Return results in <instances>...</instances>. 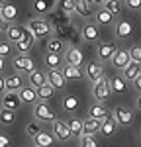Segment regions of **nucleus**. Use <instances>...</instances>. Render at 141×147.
Returning <instances> with one entry per match:
<instances>
[{
    "label": "nucleus",
    "mask_w": 141,
    "mask_h": 147,
    "mask_svg": "<svg viewBox=\"0 0 141 147\" xmlns=\"http://www.w3.org/2000/svg\"><path fill=\"white\" fill-rule=\"evenodd\" d=\"M23 28L28 30V34L32 35L34 41L41 39V37H51V35H53V24L49 22V20H45V18H41V16L30 18Z\"/></svg>",
    "instance_id": "nucleus-1"
},
{
    "label": "nucleus",
    "mask_w": 141,
    "mask_h": 147,
    "mask_svg": "<svg viewBox=\"0 0 141 147\" xmlns=\"http://www.w3.org/2000/svg\"><path fill=\"white\" fill-rule=\"evenodd\" d=\"M34 118H35V122H39V124H53L57 120V114H55V110L47 102H35Z\"/></svg>",
    "instance_id": "nucleus-2"
},
{
    "label": "nucleus",
    "mask_w": 141,
    "mask_h": 147,
    "mask_svg": "<svg viewBox=\"0 0 141 147\" xmlns=\"http://www.w3.org/2000/svg\"><path fill=\"white\" fill-rule=\"evenodd\" d=\"M65 63H67V65H73V67H82L84 55H82L81 47L67 45V49H65Z\"/></svg>",
    "instance_id": "nucleus-3"
},
{
    "label": "nucleus",
    "mask_w": 141,
    "mask_h": 147,
    "mask_svg": "<svg viewBox=\"0 0 141 147\" xmlns=\"http://www.w3.org/2000/svg\"><path fill=\"white\" fill-rule=\"evenodd\" d=\"M22 106V102H20V96H18V92H2V100H0V108L2 110H10V112H16L18 108Z\"/></svg>",
    "instance_id": "nucleus-4"
},
{
    "label": "nucleus",
    "mask_w": 141,
    "mask_h": 147,
    "mask_svg": "<svg viewBox=\"0 0 141 147\" xmlns=\"http://www.w3.org/2000/svg\"><path fill=\"white\" fill-rule=\"evenodd\" d=\"M112 116H114V120L117 122V125H129L133 122V118H135L133 110H129L126 106H116L112 110Z\"/></svg>",
    "instance_id": "nucleus-5"
},
{
    "label": "nucleus",
    "mask_w": 141,
    "mask_h": 147,
    "mask_svg": "<svg viewBox=\"0 0 141 147\" xmlns=\"http://www.w3.org/2000/svg\"><path fill=\"white\" fill-rule=\"evenodd\" d=\"M84 75H86V79L90 80V82H98V80L104 79V67H102V63H96V61H90V63H86V67H84Z\"/></svg>",
    "instance_id": "nucleus-6"
},
{
    "label": "nucleus",
    "mask_w": 141,
    "mask_h": 147,
    "mask_svg": "<svg viewBox=\"0 0 141 147\" xmlns=\"http://www.w3.org/2000/svg\"><path fill=\"white\" fill-rule=\"evenodd\" d=\"M12 65H14V69H18L20 73H26V75L35 71V63L30 55H16L12 59Z\"/></svg>",
    "instance_id": "nucleus-7"
},
{
    "label": "nucleus",
    "mask_w": 141,
    "mask_h": 147,
    "mask_svg": "<svg viewBox=\"0 0 141 147\" xmlns=\"http://www.w3.org/2000/svg\"><path fill=\"white\" fill-rule=\"evenodd\" d=\"M45 82L53 90H61V88H65V84H67V80L63 79V75H61L59 69H49V71H47L45 73Z\"/></svg>",
    "instance_id": "nucleus-8"
},
{
    "label": "nucleus",
    "mask_w": 141,
    "mask_h": 147,
    "mask_svg": "<svg viewBox=\"0 0 141 147\" xmlns=\"http://www.w3.org/2000/svg\"><path fill=\"white\" fill-rule=\"evenodd\" d=\"M110 86H108V82H106V79L98 80V82H94L92 84V96L96 102H102L104 104L106 100H110Z\"/></svg>",
    "instance_id": "nucleus-9"
},
{
    "label": "nucleus",
    "mask_w": 141,
    "mask_h": 147,
    "mask_svg": "<svg viewBox=\"0 0 141 147\" xmlns=\"http://www.w3.org/2000/svg\"><path fill=\"white\" fill-rule=\"evenodd\" d=\"M53 137H55L57 141H63V143L69 141L70 137H73L67 122H63V120H55V122H53Z\"/></svg>",
    "instance_id": "nucleus-10"
},
{
    "label": "nucleus",
    "mask_w": 141,
    "mask_h": 147,
    "mask_svg": "<svg viewBox=\"0 0 141 147\" xmlns=\"http://www.w3.org/2000/svg\"><path fill=\"white\" fill-rule=\"evenodd\" d=\"M117 51V47L114 43H108V41H98V47H96V53H98V59H100V63H106V61H110L114 53Z\"/></svg>",
    "instance_id": "nucleus-11"
},
{
    "label": "nucleus",
    "mask_w": 141,
    "mask_h": 147,
    "mask_svg": "<svg viewBox=\"0 0 141 147\" xmlns=\"http://www.w3.org/2000/svg\"><path fill=\"white\" fill-rule=\"evenodd\" d=\"M75 14L79 18H92L94 16V4L88 0H75Z\"/></svg>",
    "instance_id": "nucleus-12"
},
{
    "label": "nucleus",
    "mask_w": 141,
    "mask_h": 147,
    "mask_svg": "<svg viewBox=\"0 0 141 147\" xmlns=\"http://www.w3.org/2000/svg\"><path fill=\"white\" fill-rule=\"evenodd\" d=\"M117 129H120V125H117V122L114 120V116L110 114V116H106L104 120H102V124H100V134L106 137H112V136H116L117 134Z\"/></svg>",
    "instance_id": "nucleus-13"
},
{
    "label": "nucleus",
    "mask_w": 141,
    "mask_h": 147,
    "mask_svg": "<svg viewBox=\"0 0 141 147\" xmlns=\"http://www.w3.org/2000/svg\"><path fill=\"white\" fill-rule=\"evenodd\" d=\"M139 73H141V65L135 63V61H129L128 65L122 69V79L126 80V82H133V79H135Z\"/></svg>",
    "instance_id": "nucleus-14"
},
{
    "label": "nucleus",
    "mask_w": 141,
    "mask_h": 147,
    "mask_svg": "<svg viewBox=\"0 0 141 147\" xmlns=\"http://www.w3.org/2000/svg\"><path fill=\"white\" fill-rule=\"evenodd\" d=\"M131 32H133V26H131V22H128V20H120V22H116V26H114V35H116L117 39L129 37Z\"/></svg>",
    "instance_id": "nucleus-15"
},
{
    "label": "nucleus",
    "mask_w": 141,
    "mask_h": 147,
    "mask_svg": "<svg viewBox=\"0 0 141 147\" xmlns=\"http://www.w3.org/2000/svg\"><path fill=\"white\" fill-rule=\"evenodd\" d=\"M129 61H131V59H129V53H128V49H117L116 53H114V57L110 59V63H112V67H114V69H120V71H122V69L126 67V65H128Z\"/></svg>",
    "instance_id": "nucleus-16"
},
{
    "label": "nucleus",
    "mask_w": 141,
    "mask_h": 147,
    "mask_svg": "<svg viewBox=\"0 0 141 147\" xmlns=\"http://www.w3.org/2000/svg\"><path fill=\"white\" fill-rule=\"evenodd\" d=\"M4 34H6V37H8V39H6V41H10L12 45H14V43H18V41H20V39H22L23 35H26V28H20V26H8V28H6V32H4Z\"/></svg>",
    "instance_id": "nucleus-17"
},
{
    "label": "nucleus",
    "mask_w": 141,
    "mask_h": 147,
    "mask_svg": "<svg viewBox=\"0 0 141 147\" xmlns=\"http://www.w3.org/2000/svg\"><path fill=\"white\" fill-rule=\"evenodd\" d=\"M106 82L110 86V92H116V94H122V92H126V88H128V82L122 79V75L110 77V79H106Z\"/></svg>",
    "instance_id": "nucleus-18"
},
{
    "label": "nucleus",
    "mask_w": 141,
    "mask_h": 147,
    "mask_svg": "<svg viewBox=\"0 0 141 147\" xmlns=\"http://www.w3.org/2000/svg\"><path fill=\"white\" fill-rule=\"evenodd\" d=\"M18 96H20V102H22V104H30V106H34L35 102H37L35 88H32V86H22V88L18 90Z\"/></svg>",
    "instance_id": "nucleus-19"
},
{
    "label": "nucleus",
    "mask_w": 141,
    "mask_h": 147,
    "mask_svg": "<svg viewBox=\"0 0 141 147\" xmlns=\"http://www.w3.org/2000/svg\"><path fill=\"white\" fill-rule=\"evenodd\" d=\"M81 35L84 41H98V28H96V24H82L81 28Z\"/></svg>",
    "instance_id": "nucleus-20"
},
{
    "label": "nucleus",
    "mask_w": 141,
    "mask_h": 147,
    "mask_svg": "<svg viewBox=\"0 0 141 147\" xmlns=\"http://www.w3.org/2000/svg\"><path fill=\"white\" fill-rule=\"evenodd\" d=\"M106 116H110L108 108H106L102 102H94L88 106V118H96V120H104Z\"/></svg>",
    "instance_id": "nucleus-21"
},
{
    "label": "nucleus",
    "mask_w": 141,
    "mask_h": 147,
    "mask_svg": "<svg viewBox=\"0 0 141 147\" xmlns=\"http://www.w3.org/2000/svg\"><path fill=\"white\" fill-rule=\"evenodd\" d=\"M57 139L53 137V134H49V131H39L37 136L34 137V147H53Z\"/></svg>",
    "instance_id": "nucleus-22"
},
{
    "label": "nucleus",
    "mask_w": 141,
    "mask_h": 147,
    "mask_svg": "<svg viewBox=\"0 0 141 147\" xmlns=\"http://www.w3.org/2000/svg\"><path fill=\"white\" fill-rule=\"evenodd\" d=\"M102 120H96V118H86L82 120V136H96V131L100 129Z\"/></svg>",
    "instance_id": "nucleus-23"
},
{
    "label": "nucleus",
    "mask_w": 141,
    "mask_h": 147,
    "mask_svg": "<svg viewBox=\"0 0 141 147\" xmlns=\"http://www.w3.org/2000/svg\"><path fill=\"white\" fill-rule=\"evenodd\" d=\"M61 75H63L65 80H77V79L82 77V71H81V67H73V65H67L65 63L61 67Z\"/></svg>",
    "instance_id": "nucleus-24"
},
{
    "label": "nucleus",
    "mask_w": 141,
    "mask_h": 147,
    "mask_svg": "<svg viewBox=\"0 0 141 147\" xmlns=\"http://www.w3.org/2000/svg\"><path fill=\"white\" fill-rule=\"evenodd\" d=\"M14 45H16V51H18L20 55H28V53H30V49L34 45V39H32V35L28 34V30H26V35H23L18 43H14Z\"/></svg>",
    "instance_id": "nucleus-25"
},
{
    "label": "nucleus",
    "mask_w": 141,
    "mask_h": 147,
    "mask_svg": "<svg viewBox=\"0 0 141 147\" xmlns=\"http://www.w3.org/2000/svg\"><path fill=\"white\" fill-rule=\"evenodd\" d=\"M65 41L61 39V37H51L49 41H47V53H57V55H63L65 53Z\"/></svg>",
    "instance_id": "nucleus-26"
},
{
    "label": "nucleus",
    "mask_w": 141,
    "mask_h": 147,
    "mask_svg": "<svg viewBox=\"0 0 141 147\" xmlns=\"http://www.w3.org/2000/svg\"><path fill=\"white\" fill-rule=\"evenodd\" d=\"M67 125H69L73 137H82V120L79 118V116H69Z\"/></svg>",
    "instance_id": "nucleus-27"
},
{
    "label": "nucleus",
    "mask_w": 141,
    "mask_h": 147,
    "mask_svg": "<svg viewBox=\"0 0 141 147\" xmlns=\"http://www.w3.org/2000/svg\"><path fill=\"white\" fill-rule=\"evenodd\" d=\"M28 82H30V86H32V88H37V86L45 84V73H43V71H39V69L32 71V73L28 75Z\"/></svg>",
    "instance_id": "nucleus-28"
},
{
    "label": "nucleus",
    "mask_w": 141,
    "mask_h": 147,
    "mask_svg": "<svg viewBox=\"0 0 141 147\" xmlns=\"http://www.w3.org/2000/svg\"><path fill=\"white\" fill-rule=\"evenodd\" d=\"M55 6H57L59 12H61L63 16H67V18L75 16V0H57Z\"/></svg>",
    "instance_id": "nucleus-29"
},
{
    "label": "nucleus",
    "mask_w": 141,
    "mask_h": 147,
    "mask_svg": "<svg viewBox=\"0 0 141 147\" xmlns=\"http://www.w3.org/2000/svg\"><path fill=\"white\" fill-rule=\"evenodd\" d=\"M102 8H106V10L116 18V16H120L124 12V4H122V0H104Z\"/></svg>",
    "instance_id": "nucleus-30"
},
{
    "label": "nucleus",
    "mask_w": 141,
    "mask_h": 147,
    "mask_svg": "<svg viewBox=\"0 0 141 147\" xmlns=\"http://www.w3.org/2000/svg\"><path fill=\"white\" fill-rule=\"evenodd\" d=\"M63 55H57V53H45V65L49 69H59L61 71V67H63Z\"/></svg>",
    "instance_id": "nucleus-31"
},
{
    "label": "nucleus",
    "mask_w": 141,
    "mask_h": 147,
    "mask_svg": "<svg viewBox=\"0 0 141 147\" xmlns=\"http://www.w3.org/2000/svg\"><path fill=\"white\" fill-rule=\"evenodd\" d=\"M94 16H96V22L100 24V26H110V24L114 22V16L106 10V8H102V6L96 10V14H94Z\"/></svg>",
    "instance_id": "nucleus-32"
},
{
    "label": "nucleus",
    "mask_w": 141,
    "mask_h": 147,
    "mask_svg": "<svg viewBox=\"0 0 141 147\" xmlns=\"http://www.w3.org/2000/svg\"><path fill=\"white\" fill-rule=\"evenodd\" d=\"M23 86V80L20 75H12V77H6V90L10 92H18Z\"/></svg>",
    "instance_id": "nucleus-33"
},
{
    "label": "nucleus",
    "mask_w": 141,
    "mask_h": 147,
    "mask_svg": "<svg viewBox=\"0 0 141 147\" xmlns=\"http://www.w3.org/2000/svg\"><path fill=\"white\" fill-rule=\"evenodd\" d=\"M0 16L10 24V22H14V20L18 18V8H16V6H12V4H4V6H2V10H0Z\"/></svg>",
    "instance_id": "nucleus-34"
},
{
    "label": "nucleus",
    "mask_w": 141,
    "mask_h": 147,
    "mask_svg": "<svg viewBox=\"0 0 141 147\" xmlns=\"http://www.w3.org/2000/svg\"><path fill=\"white\" fill-rule=\"evenodd\" d=\"M53 88H51V86H49V84H41V86H37V88H35V94H37V102H45V100H49V98H51V96H53Z\"/></svg>",
    "instance_id": "nucleus-35"
},
{
    "label": "nucleus",
    "mask_w": 141,
    "mask_h": 147,
    "mask_svg": "<svg viewBox=\"0 0 141 147\" xmlns=\"http://www.w3.org/2000/svg\"><path fill=\"white\" fill-rule=\"evenodd\" d=\"M53 4H55V0H34V10L37 14H49Z\"/></svg>",
    "instance_id": "nucleus-36"
},
{
    "label": "nucleus",
    "mask_w": 141,
    "mask_h": 147,
    "mask_svg": "<svg viewBox=\"0 0 141 147\" xmlns=\"http://www.w3.org/2000/svg\"><path fill=\"white\" fill-rule=\"evenodd\" d=\"M14 122H16V112L2 110V108H0V124L2 125H12Z\"/></svg>",
    "instance_id": "nucleus-37"
},
{
    "label": "nucleus",
    "mask_w": 141,
    "mask_h": 147,
    "mask_svg": "<svg viewBox=\"0 0 141 147\" xmlns=\"http://www.w3.org/2000/svg\"><path fill=\"white\" fill-rule=\"evenodd\" d=\"M41 131V125H39V122H30V124L26 125V134H28V137L30 139H34L37 134Z\"/></svg>",
    "instance_id": "nucleus-38"
},
{
    "label": "nucleus",
    "mask_w": 141,
    "mask_h": 147,
    "mask_svg": "<svg viewBox=\"0 0 141 147\" xmlns=\"http://www.w3.org/2000/svg\"><path fill=\"white\" fill-rule=\"evenodd\" d=\"M79 147H98V141L94 136H82L79 137Z\"/></svg>",
    "instance_id": "nucleus-39"
},
{
    "label": "nucleus",
    "mask_w": 141,
    "mask_h": 147,
    "mask_svg": "<svg viewBox=\"0 0 141 147\" xmlns=\"http://www.w3.org/2000/svg\"><path fill=\"white\" fill-rule=\"evenodd\" d=\"M12 53H16V51H14V47H12L10 41H0V57L6 59V57H10Z\"/></svg>",
    "instance_id": "nucleus-40"
},
{
    "label": "nucleus",
    "mask_w": 141,
    "mask_h": 147,
    "mask_svg": "<svg viewBox=\"0 0 141 147\" xmlns=\"http://www.w3.org/2000/svg\"><path fill=\"white\" fill-rule=\"evenodd\" d=\"M128 53H129V59H131V61H135V63H139V65H141V45L129 47Z\"/></svg>",
    "instance_id": "nucleus-41"
},
{
    "label": "nucleus",
    "mask_w": 141,
    "mask_h": 147,
    "mask_svg": "<svg viewBox=\"0 0 141 147\" xmlns=\"http://www.w3.org/2000/svg\"><path fill=\"white\" fill-rule=\"evenodd\" d=\"M63 106H65L67 112H73V110L77 108V98H75V96H67L65 102H63Z\"/></svg>",
    "instance_id": "nucleus-42"
},
{
    "label": "nucleus",
    "mask_w": 141,
    "mask_h": 147,
    "mask_svg": "<svg viewBox=\"0 0 141 147\" xmlns=\"http://www.w3.org/2000/svg\"><path fill=\"white\" fill-rule=\"evenodd\" d=\"M124 4L128 6L129 10H139L141 8V0H124Z\"/></svg>",
    "instance_id": "nucleus-43"
},
{
    "label": "nucleus",
    "mask_w": 141,
    "mask_h": 147,
    "mask_svg": "<svg viewBox=\"0 0 141 147\" xmlns=\"http://www.w3.org/2000/svg\"><path fill=\"white\" fill-rule=\"evenodd\" d=\"M0 147H10V137H8V134H0Z\"/></svg>",
    "instance_id": "nucleus-44"
},
{
    "label": "nucleus",
    "mask_w": 141,
    "mask_h": 147,
    "mask_svg": "<svg viewBox=\"0 0 141 147\" xmlns=\"http://www.w3.org/2000/svg\"><path fill=\"white\" fill-rule=\"evenodd\" d=\"M133 88H135L137 92H141V73L135 77V79H133Z\"/></svg>",
    "instance_id": "nucleus-45"
},
{
    "label": "nucleus",
    "mask_w": 141,
    "mask_h": 147,
    "mask_svg": "<svg viewBox=\"0 0 141 147\" xmlns=\"http://www.w3.org/2000/svg\"><path fill=\"white\" fill-rule=\"evenodd\" d=\"M2 92H6V77L0 73V94H2Z\"/></svg>",
    "instance_id": "nucleus-46"
},
{
    "label": "nucleus",
    "mask_w": 141,
    "mask_h": 147,
    "mask_svg": "<svg viewBox=\"0 0 141 147\" xmlns=\"http://www.w3.org/2000/svg\"><path fill=\"white\" fill-rule=\"evenodd\" d=\"M8 26H10V24H8V22H6V20H4V18H2V16H0V34H4Z\"/></svg>",
    "instance_id": "nucleus-47"
},
{
    "label": "nucleus",
    "mask_w": 141,
    "mask_h": 147,
    "mask_svg": "<svg viewBox=\"0 0 141 147\" xmlns=\"http://www.w3.org/2000/svg\"><path fill=\"white\" fill-rule=\"evenodd\" d=\"M135 106H137V110H141V92H139V96H137V100H135Z\"/></svg>",
    "instance_id": "nucleus-48"
},
{
    "label": "nucleus",
    "mask_w": 141,
    "mask_h": 147,
    "mask_svg": "<svg viewBox=\"0 0 141 147\" xmlns=\"http://www.w3.org/2000/svg\"><path fill=\"white\" fill-rule=\"evenodd\" d=\"M2 71H4V59L0 57V73H2Z\"/></svg>",
    "instance_id": "nucleus-49"
},
{
    "label": "nucleus",
    "mask_w": 141,
    "mask_h": 147,
    "mask_svg": "<svg viewBox=\"0 0 141 147\" xmlns=\"http://www.w3.org/2000/svg\"><path fill=\"white\" fill-rule=\"evenodd\" d=\"M94 4H104V0H92Z\"/></svg>",
    "instance_id": "nucleus-50"
},
{
    "label": "nucleus",
    "mask_w": 141,
    "mask_h": 147,
    "mask_svg": "<svg viewBox=\"0 0 141 147\" xmlns=\"http://www.w3.org/2000/svg\"><path fill=\"white\" fill-rule=\"evenodd\" d=\"M6 4V0H0V10H2V6Z\"/></svg>",
    "instance_id": "nucleus-51"
},
{
    "label": "nucleus",
    "mask_w": 141,
    "mask_h": 147,
    "mask_svg": "<svg viewBox=\"0 0 141 147\" xmlns=\"http://www.w3.org/2000/svg\"><path fill=\"white\" fill-rule=\"evenodd\" d=\"M88 2H92V0H88ZM92 4H94V2H92Z\"/></svg>",
    "instance_id": "nucleus-52"
}]
</instances>
